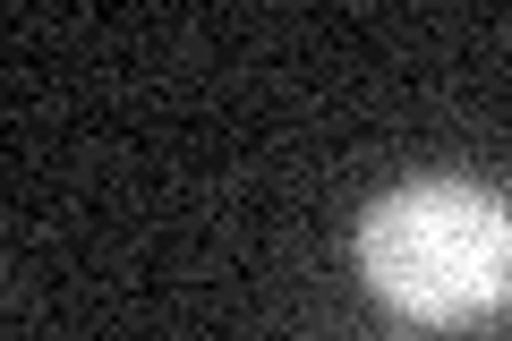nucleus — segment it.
<instances>
[{"label": "nucleus", "mask_w": 512, "mask_h": 341, "mask_svg": "<svg viewBox=\"0 0 512 341\" xmlns=\"http://www.w3.org/2000/svg\"><path fill=\"white\" fill-rule=\"evenodd\" d=\"M359 273L419 324H478L512 307V197L478 180H402L359 222Z\"/></svg>", "instance_id": "1"}]
</instances>
